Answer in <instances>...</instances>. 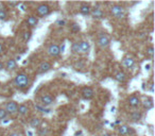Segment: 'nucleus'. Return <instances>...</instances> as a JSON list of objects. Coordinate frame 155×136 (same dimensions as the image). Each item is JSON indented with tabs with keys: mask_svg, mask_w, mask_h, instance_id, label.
<instances>
[{
	"mask_svg": "<svg viewBox=\"0 0 155 136\" xmlns=\"http://www.w3.org/2000/svg\"><path fill=\"white\" fill-rule=\"evenodd\" d=\"M14 82L19 88H25L29 84V78L26 74H18L15 78Z\"/></svg>",
	"mask_w": 155,
	"mask_h": 136,
	"instance_id": "1",
	"label": "nucleus"
},
{
	"mask_svg": "<svg viewBox=\"0 0 155 136\" xmlns=\"http://www.w3.org/2000/svg\"><path fill=\"white\" fill-rule=\"evenodd\" d=\"M111 12H112L113 16H115L116 18H122V17H124V14H125L123 6H119V4L113 6L112 8H111Z\"/></svg>",
	"mask_w": 155,
	"mask_h": 136,
	"instance_id": "2",
	"label": "nucleus"
},
{
	"mask_svg": "<svg viewBox=\"0 0 155 136\" xmlns=\"http://www.w3.org/2000/svg\"><path fill=\"white\" fill-rule=\"evenodd\" d=\"M36 13H37L38 16L40 17H45L47 15L50 14V8H49L48 4H45V3H42L36 8Z\"/></svg>",
	"mask_w": 155,
	"mask_h": 136,
	"instance_id": "3",
	"label": "nucleus"
},
{
	"mask_svg": "<svg viewBox=\"0 0 155 136\" xmlns=\"http://www.w3.org/2000/svg\"><path fill=\"white\" fill-rule=\"evenodd\" d=\"M18 104L15 101H10L6 104V112L8 114H15L17 112Z\"/></svg>",
	"mask_w": 155,
	"mask_h": 136,
	"instance_id": "4",
	"label": "nucleus"
},
{
	"mask_svg": "<svg viewBox=\"0 0 155 136\" xmlns=\"http://www.w3.org/2000/svg\"><path fill=\"white\" fill-rule=\"evenodd\" d=\"M98 44L102 47V48H106L109 45V38L105 35V34H100L99 38H98Z\"/></svg>",
	"mask_w": 155,
	"mask_h": 136,
	"instance_id": "5",
	"label": "nucleus"
},
{
	"mask_svg": "<svg viewBox=\"0 0 155 136\" xmlns=\"http://www.w3.org/2000/svg\"><path fill=\"white\" fill-rule=\"evenodd\" d=\"M48 53H49V55H51V57H58V54L61 53L60 47H58V45H55V44H52V45L49 46Z\"/></svg>",
	"mask_w": 155,
	"mask_h": 136,
	"instance_id": "6",
	"label": "nucleus"
},
{
	"mask_svg": "<svg viewBox=\"0 0 155 136\" xmlns=\"http://www.w3.org/2000/svg\"><path fill=\"white\" fill-rule=\"evenodd\" d=\"M94 89L92 87H84L83 91H82V96H83L84 99H92V97H94Z\"/></svg>",
	"mask_w": 155,
	"mask_h": 136,
	"instance_id": "7",
	"label": "nucleus"
},
{
	"mask_svg": "<svg viewBox=\"0 0 155 136\" xmlns=\"http://www.w3.org/2000/svg\"><path fill=\"white\" fill-rule=\"evenodd\" d=\"M89 48H90V45H89L88 42H79V52H82V53H86L89 51Z\"/></svg>",
	"mask_w": 155,
	"mask_h": 136,
	"instance_id": "8",
	"label": "nucleus"
},
{
	"mask_svg": "<svg viewBox=\"0 0 155 136\" xmlns=\"http://www.w3.org/2000/svg\"><path fill=\"white\" fill-rule=\"evenodd\" d=\"M51 69V64L49 62H43L38 67V74H45Z\"/></svg>",
	"mask_w": 155,
	"mask_h": 136,
	"instance_id": "9",
	"label": "nucleus"
},
{
	"mask_svg": "<svg viewBox=\"0 0 155 136\" xmlns=\"http://www.w3.org/2000/svg\"><path fill=\"white\" fill-rule=\"evenodd\" d=\"M40 102L42 104L45 105V106H48V105H51L53 103V98H52L50 95H44L40 98Z\"/></svg>",
	"mask_w": 155,
	"mask_h": 136,
	"instance_id": "10",
	"label": "nucleus"
},
{
	"mask_svg": "<svg viewBox=\"0 0 155 136\" xmlns=\"http://www.w3.org/2000/svg\"><path fill=\"white\" fill-rule=\"evenodd\" d=\"M129 104L130 106H132V108H136L138 105L140 104V99H139V97L135 96V95H133L129 98Z\"/></svg>",
	"mask_w": 155,
	"mask_h": 136,
	"instance_id": "11",
	"label": "nucleus"
},
{
	"mask_svg": "<svg viewBox=\"0 0 155 136\" xmlns=\"http://www.w3.org/2000/svg\"><path fill=\"white\" fill-rule=\"evenodd\" d=\"M135 131L134 130H131L128 125H120L118 127V133L121 134V135H126V134H130V133H134Z\"/></svg>",
	"mask_w": 155,
	"mask_h": 136,
	"instance_id": "12",
	"label": "nucleus"
},
{
	"mask_svg": "<svg viewBox=\"0 0 155 136\" xmlns=\"http://www.w3.org/2000/svg\"><path fill=\"white\" fill-rule=\"evenodd\" d=\"M92 17H94V18L101 19V18H103L104 13H103V11H102L100 8H92Z\"/></svg>",
	"mask_w": 155,
	"mask_h": 136,
	"instance_id": "13",
	"label": "nucleus"
},
{
	"mask_svg": "<svg viewBox=\"0 0 155 136\" xmlns=\"http://www.w3.org/2000/svg\"><path fill=\"white\" fill-rule=\"evenodd\" d=\"M123 65L125 66L126 68H133L134 67V65H135V61H134L133 57H128L123 59Z\"/></svg>",
	"mask_w": 155,
	"mask_h": 136,
	"instance_id": "14",
	"label": "nucleus"
},
{
	"mask_svg": "<svg viewBox=\"0 0 155 136\" xmlns=\"http://www.w3.org/2000/svg\"><path fill=\"white\" fill-rule=\"evenodd\" d=\"M90 12H92V10H90V6H89L88 4H85V3H83V4L80 6V13H81V14L88 15Z\"/></svg>",
	"mask_w": 155,
	"mask_h": 136,
	"instance_id": "15",
	"label": "nucleus"
},
{
	"mask_svg": "<svg viewBox=\"0 0 155 136\" xmlns=\"http://www.w3.org/2000/svg\"><path fill=\"white\" fill-rule=\"evenodd\" d=\"M115 79L117 80L118 82H124L126 79V76L123 71H118L117 74H115Z\"/></svg>",
	"mask_w": 155,
	"mask_h": 136,
	"instance_id": "16",
	"label": "nucleus"
},
{
	"mask_svg": "<svg viewBox=\"0 0 155 136\" xmlns=\"http://www.w3.org/2000/svg\"><path fill=\"white\" fill-rule=\"evenodd\" d=\"M37 23H38V20L35 16H29L28 17V19H27V23H28L30 27H36Z\"/></svg>",
	"mask_w": 155,
	"mask_h": 136,
	"instance_id": "17",
	"label": "nucleus"
},
{
	"mask_svg": "<svg viewBox=\"0 0 155 136\" xmlns=\"http://www.w3.org/2000/svg\"><path fill=\"white\" fill-rule=\"evenodd\" d=\"M16 66H17V63H16V61L13 59H9V61L6 62V69H9V70H13V69H15Z\"/></svg>",
	"mask_w": 155,
	"mask_h": 136,
	"instance_id": "18",
	"label": "nucleus"
},
{
	"mask_svg": "<svg viewBox=\"0 0 155 136\" xmlns=\"http://www.w3.org/2000/svg\"><path fill=\"white\" fill-rule=\"evenodd\" d=\"M29 110V108L26 104H20L17 108V112L19 113V115H26Z\"/></svg>",
	"mask_w": 155,
	"mask_h": 136,
	"instance_id": "19",
	"label": "nucleus"
},
{
	"mask_svg": "<svg viewBox=\"0 0 155 136\" xmlns=\"http://www.w3.org/2000/svg\"><path fill=\"white\" fill-rule=\"evenodd\" d=\"M142 105H144V108H146V110H151V108H153V100L151 99V98L146 99L142 102Z\"/></svg>",
	"mask_w": 155,
	"mask_h": 136,
	"instance_id": "20",
	"label": "nucleus"
},
{
	"mask_svg": "<svg viewBox=\"0 0 155 136\" xmlns=\"http://www.w3.org/2000/svg\"><path fill=\"white\" fill-rule=\"evenodd\" d=\"M141 117H142V114L140 113V112H133L132 114H131V119H132L133 121H139L141 119Z\"/></svg>",
	"mask_w": 155,
	"mask_h": 136,
	"instance_id": "21",
	"label": "nucleus"
},
{
	"mask_svg": "<svg viewBox=\"0 0 155 136\" xmlns=\"http://www.w3.org/2000/svg\"><path fill=\"white\" fill-rule=\"evenodd\" d=\"M30 125H31L32 127H39L40 125H42V120L39 118H33L30 121Z\"/></svg>",
	"mask_w": 155,
	"mask_h": 136,
	"instance_id": "22",
	"label": "nucleus"
},
{
	"mask_svg": "<svg viewBox=\"0 0 155 136\" xmlns=\"http://www.w3.org/2000/svg\"><path fill=\"white\" fill-rule=\"evenodd\" d=\"M6 17H8V14H6V10H3V8H0V20L6 19Z\"/></svg>",
	"mask_w": 155,
	"mask_h": 136,
	"instance_id": "23",
	"label": "nucleus"
},
{
	"mask_svg": "<svg viewBox=\"0 0 155 136\" xmlns=\"http://www.w3.org/2000/svg\"><path fill=\"white\" fill-rule=\"evenodd\" d=\"M6 116H8V113L6 112V110H3V108H0V120H3V119H6Z\"/></svg>",
	"mask_w": 155,
	"mask_h": 136,
	"instance_id": "24",
	"label": "nucleus"
},
{
	"mask_svg": "<svg viewBox=\"0 0 155 136\" xmlns=\"http://www.w3.org/2000/svg\"><path fill=\"white\" fill-rule=\"evenodd\" d=\"M153 52H154V49H153V47H152V46H150V47H148V48H147L146 53L148 54L149 57H153Z\"/></svg>",
	"mask_w": 155,
	"mask_h": 136,
	"instance_id": "25",
	"label": "nucleus"
},
{
	"mask_svg": "<svg viewBox=\"0 0 155 136\" xmlns=\"http://www.w3.org/2000/svg\"><path fill=\"white\" fill-rule=\"evenodd\" d=\"M35 108L38 110L39 112H43V113H50V110H49V108H42L40 105H36Z\"/></svg>",
	"mask_w": 155,
	"mask_h": 136,
	"instance_id": "26",
	"label": "nucleus"
},
{
	"mask_svg": "<svg viewBox=\"0 0 155 136\" xmlns=\"http://www.w3.org/2000/svg\"><path fill=\"white\" fill-rule=\"evenodd\" d=\"M47 133H48V129H47V127H42V129L38 131V134H39V136H45Z\"/></svg>",
	"mask_w": 155,
	"mask_h": 136,
	"instance_id": "27",
	"label": "nucleus"
},
{
	"mask_svg": "<svg viewBox=\"0 0 155 136\" xmlns=\"http://www.w3.org/2000/svg\"><path fill=\"white\" fill-rule=\"evenodd\" d=\"M71 30H72V32H79L81 30V28L78 23H73V25H71Z\"/></svg>",
	"mask_w": 155,
	"mask_h": 136,
	"instance_id": "28",
	"label": "nucleus"
},
{
	"mask_svg": "<svg viewBox=\"0 0 155 136\" xmlns=\"http://www.w3.org/2000/svg\"><path fill=\"white\" fill-rule=\"evenodd\" d=\"M30 38H31V32H25V33H23V40H25V42H28Z\"/></svg>",
	"mask_w": 155,
	"mask_h": 136,
	"instance_id": "29",
	"label": "nucleus"
},
{
	"mask_svg": "<svg viewBox=\"0 0 155 136\" xmlns=\"http://www.w3.org/2000/svg\"><path fill=\"white\" fill-rule=\"evenodd\" d=\"M72 51L73 52H79V42H75L72 45Z\"/></svg>",
	"mask_w": 155,
	"mask_h": 136,
	"instance_id": "30",
	"label": "nucleus"
},
{
	"mask_svg": "<svg viewBox=\"0 0 155 136\" xmlns=\"http://www.w3.org/2000/svg\"><path fill=\"white\" fill-rule=\"evenodd\" d=\"M65 23H66L65 20H58V21H56V25H64Z\"/></svg>",
	"mask_w": 155,
	"mask_h": 136,
	"instance_id": "31",
	"label": "nucleus"
},
{
	"mask_svg": "<svg viewBox=\"0 0 155 136\" xmlns=\"http://www.w3.org/2000/svg\"><path fill=\"white\" fill-rule=\"evenodd\" d=\"M8 4H9L10 6H19L20 3L19 2H9Z\"/></svg>",
	"mask_w": 155,
	"mask_h": 136,
	"instance_id": "32",
	"label": "nucleus"
},
{
	"mask_svg": "<svg viewBox=\"0 0 155 136\" xmlns=\"http://www.w3.org/2000/svg\"><path fill=\"white\" fill-rule=\"evenodd\" d=\"M19 6H20V8H21V11H23V12L26 11V6H25V4H23V3H20Z\"/></svg>",
	"mask_w": 155,
	"mask_h": 136,
	"instance_id": "33",
	"label": "nucleus"
},
{
	"mask_svg": "<svg viewBox=\"0 0 155 136\" xmlns=\"http://www.w3.org/2000/svg\"><path fill=\"white\" fill-rule=\"evenodd\" d=\"M81 134H82V131H78V132L75 133V136H79V135H81Z\"/></svg>",
	"mask_w": 155,
	"mask_h": 136,
	"instance_id": "34",
	"label": "nucleus"
},
{
	"mask_svg": "<svg viewBox=\"0 0 155 136\" xmlns=\"http://www.w3.org/2000/svg\"><path fill=\"white\" fill-rule=\"evenodd\" d=\"M27 135H28V136H33V132H31V131H28V132H27Z\"/></svg>",
	"mask_w": 155,
	"mask_h": 136,
	"instance_id": "35",
	"label": "nucleus"
},
{
	"mask_svg": "<svg viewBox=\"0 0 155 136\" xmlns=\"http://www.w3.org/2000/svg\"><path fill=\"white\" fill-rule=\"evenodd\" d=\"M10 136H19V134H17V133H11V134H10Z\"/></svg>",
	"mask_w": 155,
	"mask_h": 136,
	"instance_id": "36",
	"label": "nucleus"
},
{
	"mask_svg": "<svg viewBox=\"0 0 155 136\" xmlns=\"http://www.w3.org/2000/svg\"><path fill=\"white\" fill-rule=\"evenodd\" d=\"M2 50H3V47H2V45H1V44H0V53H1V52H2Z\"/></svg>",
	"mask_w": 155,
	"mask_h": 136,
	"instance_id": "37",
	"label": "nucleus"
},
{
	"mask_svg": "<svg viewBox=\"0 0 155 136\" xmlns=\"http://www.w3.org/2000/svg\"><path fill=\"white\" fill-rule=\"evenodd\" d=\"M3 68V65H2V63L0 62V70H1V69H2Z\"/></svg>",
	"mask_w": 155,
	"mask_h": 136,
	"instance_id": "38",
	"label": "nucleus"
},
{
	"mask_svg": "<svg viewBox=\"0 0 155 136\" xmlns=\"http://www.w3.org/2000/svg\"><path fill=\"white\" fill-rule=\"evenodd\" d=\"M103 136H111V134H109V133H104Z\"/></svg>",
	"mask_w": 155,
	"mask_h": 136,
	"instance_id": "39",
	"label": "nucleus"
},
{
	"mask_svg": "<svg viewBox=\"0 0 155 136\" xmlns=\"http://www.w3.org/2000/svg\"><path fill=\"white\" fill-rule=\"evenodd\" d=\"M146 69H147V70H149V69H150V65H146Z\"/></svg>",
	"mask_w": 155,
	"mask_h": 136,
	"instance_id": "40",
	"label": "nucleus"
},
{
	"mask_svg": "<svg viewBox=\"0 0 155 136\" xmlns=\"http://www.w3.org/2000/svg\"><path fill=\"white\" fill-rule=\"evenodd\" d=\"M10 122V120H4V121H3V123H9Z\"/></svg>",
	"mask_w": 155,
	"mask_h": 136,
	"instance_id": "41",
	"label": "nucleus"
},
{
	"mask_svg": "<svg viewBox=\"0 0 155 136\" xmlns=\"http://www.w3.org/2000/svg\"><path fill=\"white\" fill-rule=\"evenodd\" d=\"M20 59H21V57H20V55H19V57H16V59H17V61H19ZM16 59H15V61H16Z\"/></svg>",
	"mask_w": 155,
	"mask_h": 136,
	"instance_id": "42",
	"label": "nucleus"
}]
</instances>
